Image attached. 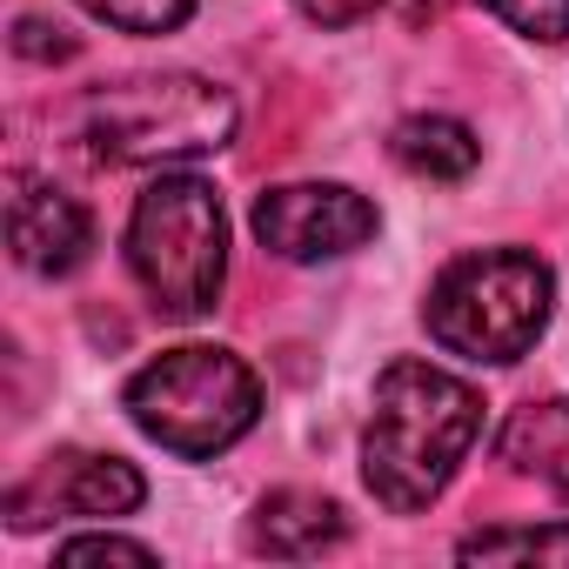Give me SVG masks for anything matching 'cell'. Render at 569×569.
<instances>
[{
  "label": "cell",
  "mask_w": 569,
  "mask_h": 569,
  "mask_svg": "<svg viewBox=\"0 0 569 569\" xmlns=\"http://www.w3.org/2000/svg\"><path fill=\"white\" fill-rule=\"evenodd\" d=\"M14 54H28V61H68V54H74V41H68L61 28H48V21H34V14H28V21L14 28Z\"/></svg>",
  "instance_id": "obj_16"
},
{
  "label": "cell",
  "mask_w": 569,
  "mask_h": 569,
  "mask_svg": "<svg viewBox=\"0 0 569 569\" xmlns=\"http://www.w3.org/2000/svg\"><path fill=\"white\" fill-rule=\"evenodd\" d=\"M141 496H148V482L134 462L68 449V456H48L34 482L8 489V516H14V529H34L48 516H128V509H141Z\"/></svg>",
  "instance_id": "obj_7"
},
{
  "label": "cell",
  "mask_w": 569,
  "mask_h": 569,
  "mask_svg": "<svg viewBox=\"0 0 569 569\" xmlns=\"http://www.w3.org/2000/svg\"><path fill=\"white\" fill-rule=\"evenodd\" d=\"M88 208L74 194H61L41 174H14L8 181V248L28 274H74L88 261Z\"/></svg>",
  "instance_id": "obj_8"
},
{
  "label": "cell",
  "mask_w": 569,
  "mask_h": 569,
  "mask_svg": "<svg viewBox=\"0 0 569 569\" xmlns=\"http://www.w3.org/2000/svg\"><path fill=\"white\" fill-rule=\"evenodd\" d=\"M128 268L148 302L174 322L214 309L228 281V214L201 174H154L128 214Z\"/></svg>",
  "instance_id": "obj_2"
},
{
  "label": "cell",
  "mask_w": 569,
  "mask_h": 569,
  "mask_svg": "<svg viewBox=\"0 0 569 569\" xmlns=\"http://www.w3.org/2000/svg\"><path fill=\"white\" fill-rule=\"evenodd\" d=\"M128 416L141 436H154L168 456H221L234 449L261 416V382L228 349H168L128 382Z\"/></svg>",
  "instance_id": "obj_5"
},
{
  "label": "cell",
  "mask_w": 569,
  "mask_h": 569,
  "mask_svg": "<svg viewBox=\"0 0 569 569\" xmlns=\"http://www.w3.org/2000/svg\"><path fill=\"white\" fill-rule=\"evenodd\" d=\"M476 436H482V396L462 376L402 356L376 376L369 436H362V482L382 509L416 516L449 489V476L462 469Z\"/></svg>",
  "instance_id": "obj_1"
},
{
  "label": "cell",
  "mask_w": 569,
  "mask_h": 569,
  "mask_svg": "<svg viewBox=\"0 0 569 569\" xmlns=\"http://www.w3.org/2000/svg\"><path fill=\"white\" fill-rule=\"evenodd\" d=\"M81 134L108 168H174L234 141V94L201 74H134L88 94Z\"/></svg>",
  "instance_id": "obj_3"
},
{
  "label": "cell",
  "mask_w": 569,
  "mask_h": 569,
  "mask_svg": "<svg viewBox=\"0 0 569 569\" xmlns=\"http://www.w3.org/2000/svg\"><path fill=\"white\" fill-rule=\"evenodd\" d=\"M81 8L121 34H174L194 14V0H81Z\"/></svg>",
  "instance_id": "obj_13"
},
{
  "label": "cell",
  "mask_w": 569,
  "mask_h": 569,
  "mask_svg": "<svg viewBox=\"0 0 569 569\" xmlns=\"http://www.w3.org/2000/svg\"><path fill=\"white\" fill-rule=\"evenodd\" d=\"M482 8L529 41H569V0H482Z\"/></svg>",
  "instance_id": "obj_14"
},
{
  "label": "cell",
  "mask_w": 569,
  "mask_h": 569,
  "mask_svg": "<svg viewBox=\"0 0 569 569\" xmlns=\"http://www.w3.org/2000/svg\"><path fill=\"white\" fill-rule=\"evenodd\" d=\"M54 562H134V569H148L154 562V549L148 542H128V536H74V542H61L54 549Z\"/></svg>",
  "instance_id": "obj_15"
},
{
  "label": "cell",
  "mask_w": 569,
  "mask_h": 569,
  "mask_svg": "<svg viewBox=\"0 0 569 569\" xmlns=\"http://www.w3.org/2000/svg\"><path fill=\"white\" fill-rule=\"evenodd\" d=\"M549 302H556V281L536 254L482 248L436 274L422 322L462 362H516L549 329Z\"/></svg>",
  "instance_id": "obj_4"
},
{
  "label": "cell",
  "mask_w": 569,
  "mask_h": 569,
  "mask_svg": "<svg viewBox=\"0 0 569 569\" xmlns=\"http://www.w3.org/2000/svg\"><path fill=\"white\" fill-rule=\"evenodd\" d=\"M456 556L462 562H549V569H569V522H549V529H482Z\"/></svg>",
  "instance_id": "obj_12"
},
{
  "label": "cell",
  "mask_w": 569,
  "mask_h": 569,
  "mask_svg": "<svg viewBox=\"0 0 569 569\" xmlns=\"http://www.w3.org/2000/svg\"><path fill=\"white\" fill-rule=\"evenodd\" d=\"M389 154H396L409 174H422V181H462L482 148H476V134H469L456 114H409V121L389 134Z\"/></svg>",
  "instance_id": "obj_11"
},
{
  "label": "cell",
  "mask_w": 569,
  "mask_h": 569,
  "mask_svg": "<svg viewBox=\"0 0 569 569\" xmlns=\"http://www.w3.org/2000/svg\"><path fill=\"white\" fill-rule=\"evenodd\" d=\"M342 536H349L342 509H336L329 496H316V489H274V496L254 509V529H248V542H254L261 556H281V562L322 556V549H336Z\"/></svg>",
  "instance_id": "obj_9"
},
{
  "label": "cell",
  "mask_w": 569,
  "mask_h": 569,
  "mask_svg": "<svg viewBox=\"0 0 569 569\" xmlns=\"http://www.w3.org/2000/svg\"><path fill=\"white\" fill-rule=\"evenodd\" d=\"M296 8H302L309 21H322V28H356L362 14L382 8V0H296Z\"/></svg>",
  "instance_id": "obj_17"
},
{
  "label": "cell",
  "mask_w": 569,
  "mask_h": 569,
  "mask_svg": "<svg viewBox=\"0 0 569 569\" xmlns=\"http://www.w3.org/2000/svg\"><path fill=\"white\" fill-rule=\"evenodd\" d=\"M254 234L281 261H336L376 234V208L342 181H289V188H261Z\"/></svg>",
  "instance_id": "obj_6"
},
{
  "label": "cell",
  "mask_w": 569,
  "mask_h": 569,
  "mask_svg": "<svg viewBox=\"0 0 569 569\" xmlns=\"http://www.w3.org/2000/svg\"><path fill=\"white\" fill-rule=\"evenodd\" d=\"M496 456H502L516 476H536V482H549V489L569 502V402H522V409L502 422Z\"/></svg>",
  "instance_id": "obj_10"
}]
</instances>
